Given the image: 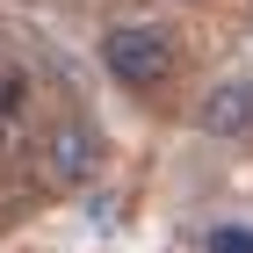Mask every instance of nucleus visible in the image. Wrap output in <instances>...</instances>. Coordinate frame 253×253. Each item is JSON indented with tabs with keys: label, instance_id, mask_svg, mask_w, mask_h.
<instances>
[{
	"label": "nucleus",
	"instance_id": "nucleus-5",
	"mask_svg": "<svg viewBox=\"0 0 253 253\" xmlns=\"http://www.w3.org/2000/svg\"><path fill=\"white\" fill-rule=\"evenodd\" d=\"M210 253H253V224H210Z\"/></svg>",
	"mask_w": 253,
	"mask_h": 253
},
{
	"label": "nucleus",
	"instance_id": "nucleus-3",
	"mask_svg": "<svg viewBox=\"0 0 253 253\" xmlns=\"http://www.w3.org/2000/svg\"><path fill=\"white\" fill-rule=\"evenodd\" d=\"M195 130H203V137H224V145L253 137V73H224L217 87H203Z\"/></svg>",
	"mask_w": 253,
	"mask_h": 253
},
{
	"label": "nucleus",
	"instance_id": "nucleus-1",
	"mask_svg": "<svg viewBox=\"0 0 253 253\" xmlns=\"http://www.w3.org/2000/svg\"><path fill=\"white\" fill-rule=\"evenodd\" d=\"M101 65H109V80L130 87V94H159V87L174 80V65H181V43H174L167 22H116V29L101 37Z\"/></svg>",
	"mask_w": 253,
	"mask_h": 253
},
{
	"label": "nucleus",
	"instance_id": "nucleus-4",
	"mask_svg": "<svg viewBox=\"0 0 253 253\" xmlns=\"http://www.w3.org/2000/svg\"><path fill=\"white\" fill-rule=\"evenodd\" d=\"M22 101H29V80H22V65H0V123L22 116Z\"/></svg>",
	"mask_w": 253,
	"mask_h": 253
},
{
	"label": "nucleus",
	"instance_id": "nucleus-2",
	"mask_svg": "<svg viewBox=\"0 0 253 253\" xmlns=\"http://www.w3.org/2000/svg\"><path fill=\"white\" fill-rule=\"evenodd\" d=\"M37 167H43V181H51V188H87V181L109 167V145H101V130H94L87 116H65V123H51V130H43Z\"/></svg>",
	"mask_w": 253,
	"mask_h": 253
}]
</instances>
